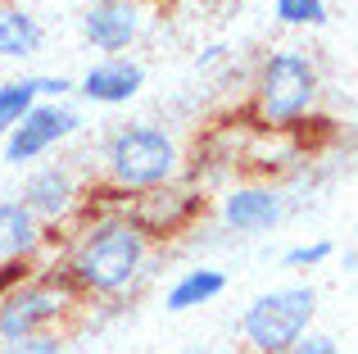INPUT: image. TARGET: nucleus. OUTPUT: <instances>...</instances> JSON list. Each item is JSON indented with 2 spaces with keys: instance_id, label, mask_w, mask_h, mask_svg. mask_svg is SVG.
Instances as JSON below:
<instances>
[{
  "instance_id": "1",
  "label": "nucleus",
  "mask_w": 358,
  "mask_h": 354,
  "mask_svg": "<svg viewBox=\"0 0 358 354\" xmlns=\"http://www.w3.org/2000/svg\"><path fill=\"white\" fill-rule=\"evenodd\" d=\"M150 259V236L127 218V213H100V218H87L82 232L69 246V264H64V282L78 295H96V300H109V295H122L131 282L141 277Z\"/></svg>"
},
{
  "instance_id": "2",
  "label": "nucleus",
  "mask_w": 358,
  "mask_h": 354,
  "mask_svg": "<svg viewBox=\"0 0 358 354\" xmlns=\"http://www.w3.org/2000/svg\"><path fill=\"white\" fill-rule=\"evenodd\" d=\"M177 141L155 123H127L105 146V173L122 195H145L159 186H173L177 177Z\"/></svg>"
},
{
  "instance_id": "3",
  "label": "nucleus",
  "mask_w": 358,
  "mask_h": 354,
  "mask_svg": "<svg viewBox=\"0 0 358 354\" xmlns=\"http://www.w3.org/2000/svg\"><path fill=\"white\" fill-rule=\"evenodd\" d=\"M317 100V64L304 50H272L254 78V114L263 127L286 132Z\"/></svg>"
},
{
  "instance_id": "4",
  "label": "nucleus",
  "mask_w": 358,
  "mask_h": 354,
  "mask_svg": "<svg viewBox=\"0 0 358 354\" xmlns=\"http://www.w3.org/2000/svg\"><path fill=\"white\" fill-rule=\"evenodd\" d=\"M317 313L313 286H272L254 295L250 309L241 313V337L254 354H286L299 337H308Z\"/></svg>"
},
{
  "instance_id": "5",
  "label": "nucleus",
  "mask_w": 358,
  "mask_h": 354,
  "mask_svg": "<svg viewBox=\"0 0 358 354\" xmlns=\"http://www.w3.org/2000/svg\"><path fill=\"white\" fill-rule=\"evenodd\" d=\"M73 300H78V291H73L64 277L27 273L18 286H9V291L0 295V346H14V341L50 332L55 323L73 309Z\"/></svg>"
},
{
  "instance_id": "6",
  "label": "nucleus",
  "mask_w": 358,
  "mask_h": 354,
  "mask_svg": "<svg viewBox=\"0 0 358 354\" xmlns=\"http://www.w3.org/2000/svg\"><path fill=\"white\" fill-rule=\"evenodd\" d=\"M78 127H82V114H78V109L59 105V100H36V105L14 123V132L0 141V150H5V164H14V169H18V164L41 160V155L55 150V146L69 141Z\"/></svg>"
},
{
  "instance_id": "7",
  "label": "nucleus",
  "mask_w": 358,
  "mask_h": 354,
  "mask_svg": "<svg viewBox=\"0 0 358 354\" xmlns=\"http://www.w3.org/2000/svg\"><path fill=\"white\" fill-rule=\"evenodd\" d=\"M222 222L241 236H263L272 232L281 218H286V204H281V191L277 186H263V182H245V186H231L218 204Z\"/></svg>"
},
{
  "instance_id": "8",
  "label": "nucleus",
  "mask_w": 358,
  "mask_h": 354,
  "mask_svg": "<svg viewBox=\"0 0 358 354\" xmlns=\"http://www.w3.org/2000/svg\"><path fill=\"white\" fill-rule=\"evenodd\" d=\"M141 36V9L131 0H96L82 14V41L100 55H122Z\"/></svg>"
},
{
  "instance_id": "9",
  "label": "nucleus",
  "mask_w": 358,
  "mask_h": 354,
  "mask_svg": "<svg viewBox=\"0 0 358 354\" xmlns=\"http://www.w3.org/2000/svg\"><path fill=\"white\" fill-rule=\"evenodd\" d=\"M23 209L36 222H64L78 209V177L64 164H45L23 182Z\"/></svg>"
},
{
  "instance_id": "10",
  "label": "nucleus",
  "mask_w": 358,
  "mask_h": 354,
  "mask_svg": "<svg viewBox=\"0 0 358 354\" xmlns=\"http://www.w3.org/2000/svg\"><path fill=\"white\" fill-rule=\"evenodd\" d=\"M141 87H145V69L136 59H100L73 82V91L91 105H127Z\"/></svg>"
},
{
  "instance_id": "11",
  "label": "nucleus",
  "mask_w": 358,
  "mask_h": 354,
  "mask_svg": "<svg viewBox=\"0 0 358 354\" xmlns=\"http://www.w3.org/2000/svg\"><path fill=\"white\" fill-rule=\"evenodd\" d=\"M131 222H136L145 236H159V232H177L186 218L195 213V195H182L173 186H159V191H145L136 195L131 209H122Z\"/></svg>"
},
{
  "instance_id": "12",
  "label": "nucleus",
  "mask_w": 358,
  "mask_h": 354,
  "mask_svg": "<svg viewBox=\"0 0 358 354\" xmlns=\"http://www.w3.org/2000/svg\"><path fill=\"white\" fill-rule=\"evenodd\" d=\"M41 250V222L23 209V200H0V264H18Z\"/></svg>"
},
{
  "instance_id": "13",
  "label": "nucleus",
  "mask_w": 358,
  "mask_h": 354,
  "mask_svg": "<svg viewBox=\"0 0 358 354\" xmlns=\"http://www.w3.org/2000/svg\"><path fill=\"white\" fill-rule=\"evenodd\" d=\"M222 291H227V273L222 268H191V273H182L164 291V309L168 313H191V309H204L209 300H218Z\"/></svg>"
},
{
  "instance_id": "14",
  "label": "nucleus",
  "mask_w": 358,
  "mask_h": 354,
  "mask_svg": "<svg viewBox=\"0 0 358 354\" xmlns=\"http://www.w3.org/2000/svg\"><path fill=\"white\" fill-rule=\"evenodd\" d=\"M45 32L23 5L14 0H0V59H32L41 50Z\"/></svg>"
},
{
  "instance_id": "15",
  "label": "nucleus",
  "mask_w": 358,
  "mask_h": 354,
  "mask_svg": "<svg viewBox=\"0 0 358 354\" xmlns=\"http://www.w3.org/2000/svg\"><path fill=\"white\" fill-rule=\"evenodd\" d=\"M36 105V82L18 78V82H0V141L14 132V123Z\"/></svg>"
},
{
  "instance_id": "16",
  "label": "nucleus",
  "mask_w": 358,
  "mask_h": 354,
  "mask_svg": "<svg viewBox=\"0 0 358 354\" xmlns=\"http://www.w3.org/2000/svg\"><path fill=\"white\" fill-rule=\"evenodd\" d=\"M272 14L281 27H322L331 18L327 0H272Z\"/></svg>"
},
{
  "instance_id": "17",
  "label": "nucleus",
  "mask_w": 358,
  "mask_h": 354,
  "mask_svg": "<svg viewBox=\"0 0 358 354\" xmlns=\"http://www.w3.org/2000/svg\"><path fill=\"white\" fill-rule=\"evenodd\" d=\"M331 241H308V246H290L286 255H281V264L286 268H313V264H322V259H331Z\"/></svg>"
},
{
  "instance_id": "18",
  "label": "nucleus",
  "mask_w": 358,
  "mask_h": 354,
  "mask_svg": "<svg viewBox=\"0 0 358 354\" xmlns=\"http://www.w3.org/2000/svg\"><path fill=\"white\" fill-rule=\"evenodd\" d=\"M0 354H69V350H64V337L41 332V337H27V341H14V346H0Z\"/></svg>"
},
{
  "instance_id": "19",
  "label": "nucleus",
  "mask_w": 358,
  "mask_h": 354,
  "mask_svg": "<svg viewBox=\"0 0 358 354\" xmlns=\"http://www.w3.org/2000/svg\"><path fill=\"white\" fill-rule=\"evenodd\" d=\"M286 354H341V341H336L331 332H308V337H299Z\"/></svg>"
},
{
  "instance_id": "20",
  "label": "nucleus",
  "mask_w": 358,
  "mask_h": 354,
  "mask_svg": "<svg viewBox=\"0 0 358 354\" xmlns=\"http://www.w3.org/2000/svg\"><path fill=\"white\" fill-rule=\"evenodd\" d=\"M36 82V100H59L73 91V78H32Z\"/></svg>"
},
{
  "instance_id": "21",
  "label": "nucleus",
  "mask_w": 358,
  "mask_h": 354,
  "mask_svg": "<svg viewBox=\"0 0 358 354\" xmlns=\"http://www.w3.org/2000/svg\"><path fill=\"white\" fill-rule=\"evenodd\" d=\"M27 273H32V264H27V259H18V264H0V295H5L9 286H18Z\"/></svg>"
},
{
  "instance_id": "22",
  "label": "nucleus",
  "mask_w": 358,
  "mask_h": 354,
  "mask_svg": "<svg viewBox=\"0 0 358 354\" xmlns=\"http://www.w3.org/2000/svg\"><path fill=\"white\" fill-rule=\"evenodd\" d=\"M222 55H227V45L213 41V45H204V50H200V59H195V64H200V69H209V64H218Z\"/></svg>"
},
{
  "instance_id": "23",
  "label": "nucleus",
  "mask_w": 358,
  "mask_h": 354,
  "mask_svg": "<svg viewBox=\"0 0 358 354\" xmlns=\"http://www.w3.org/2000/svg\"><path fill=\"white\" fill-rule=\"evenodd\" d=\"M182 354H218L213 346H191V350H182Z\"/></svg>"
},
{
  "instance_id": "24",
  "label": "nucleus",
  "mask_w": 358,
  "mask_h": 354,
  "mask_svg": "<svg viewBox=\"0 0 358 354\" xmlns=\"http://www.w3.org/2000/svg\"><path fill=\"white\" fill-rule=\"evenodd\" d=\"M200 5H227V0H200Z\"/></svg>"
}]
</instances>
